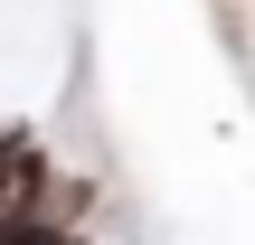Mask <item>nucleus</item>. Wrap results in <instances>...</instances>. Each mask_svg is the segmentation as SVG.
Wrapping results in <instances>:
<instances>
[{
    "label": "nucleus",
    "instance_id": "f257e3e1",
    "mask_svg": "<svg viewBox=\"0 0 255 245\" xmlns=\"http://www.w3.org/2000/svg\"><path fill=\"white\" fill-rule=\"evenodd\" d=\"M38 208H47L57 227H95V217H104V179H95V170H57Z\"/></svg>",
    "mask_w": 255,
    "mask_h": 245
}]
</instances>
